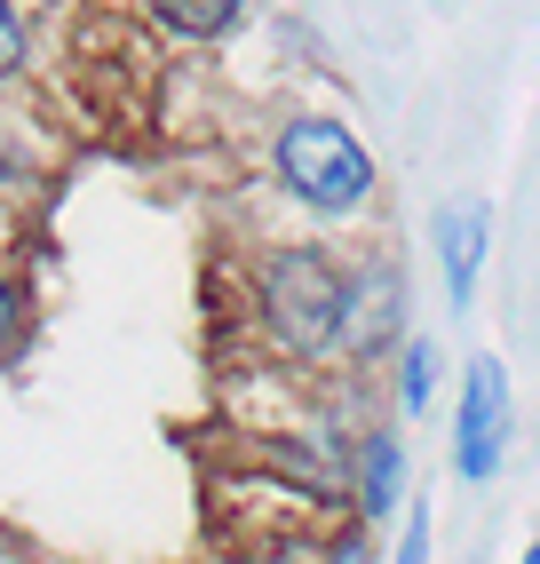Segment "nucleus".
I'll return each mask as SVG.
<instances>
[{
	"instance_id": "nucleus-1",
	"label": "nucleus",
	"mask_w": 540,
	"mask_h": 564,
	"mask_svg": "<svg viewBox=\"0 0 540 564\" xmlns=\"http://www.w3.org/2000/svg\"><path fill=\"white\" fill-rule=\"evenodd\" d=\"M342 303H350V279L318 247H279L262 262V318L287 350H334L342 343Z\"/></svg>"
},
{
	"instance_id": "nucleus-2",
	"label": "nucleus",
	"mask_w": 540,
	"mask_h": 564,
	"mask_svg": "<svg viewBox=\"0 0 540 564\" xmlns=\"http://www.w3.org/2000/svg\"><path fill=\"white\" fill-rule=\"evenodd\" d=\"M279 183L318 215H350L374 192V160L342 120H287L279 128Z\"/></svg>"
},
{
	"instance_id": "nucleus-3",
	"label": "nucleus",
	"mask_w": 540,
	"mask_h": 564,
	"mask_svg": "<svg viewBox=\"0 0 540 564\" xmlns=\"http://www.w3.org/2000/svg\"><path fill=\"white\" fill-rule=\"evenodd\" d=\"M500 454H509V373H500V358H469L461 405H453V462L469 485H485Z\"/></svg>"
},
{
	"instance_id": "nucleus-4",
	"label": "nucleus",
	"mask_w": 540,
	"mask_h": 564,
	"mask_svg": "<svg viewBox=\"0 0 540 564\" xmlns=\"http://www.w3.org/2000/svg\"><path fill=\"white\" fill-rule=\"evenodd\" d=\"M485 247H493V215L477 199H453L438 215V262H445V294H453V311H469V294H477V271H485Z\"/></svg>"
},
{
	"instance_id": "nucleus-5",
	"label": "nucleus",
	"mask_w": 540,
	"mask_h": 564,
	"mask_svg": "<svg viewBox=\"0 0 540 564\" xmlns=\"http://www.w3.org/2000/svg\"><path fill=\"white\" fill-rule=\"evenodd\" d=\"M398 318V271H358L350 279V303H342V343L350 350H374Z\"/></svg>"
},
{
	"instance_id": "nucleus-6",
	"label": "nucleus",
	"mask_w": 540,
	"mask_h": 564,
	"mask_svg": "<svg viewBox=\"0 0 540 564\" xmlns=\"http://www.w3.org/2000/svg\"><path fill=\"white\" fill-rule=\"evenodd\" d=\"M398 494H406V445H398L390 430H374V437L358 445V509H366V524L390 517Z\"/></svg>"
},
{
	"instance_id": "nucleus-7",
	"label": "nucleus",
	"mask_w": 540,
	"mask_h": 564,
	"mask_svg": "<svg viewBox=\"0 0 540 564\" xmlns=\"http://www.w3.org/2000/svg\"><path fill=\"white\" fill-rule=\"evenodd\" d=\"M247 0H151V17H160L168 32H183V41H215V32L239 24Z\"/></svg>"
},
{
	"instance_id": "nucleus-8",
	"label": "nucleus",
	"mask_w": 540,
	"mask_h": 564,
	"mask_svg": "<svg viewBox=\"0 0 540 564\" xmlns=\"http://www.w3.org/2000/svg\"><path fill=\"white\" fill-rule=\"evenodd\" d=\"M430 390H438V343H406V366H398L406 413H430Z\"/></svg>"
},
{
	"instance_id": "nucleus-9",
	"label": "nucleus",
	"mask_w": 540,
	"mask_h": 564,
	"mask_svg": "<svg viewBox=\"0 0 540 564\" xmlns=\"http://www.w3.org/2000/svg\"><path fill=\"white\" fill-rule=\"evenodd\" d=\"M17 56H24V17L9 9V0H0V80L17 72Z\"/></svg>"
},
{
	"instance_id": "nucleus-10",
	"label": "nucleus",
	"mask_w": 540,
	"mask_h": 564,
	"mask_svg": "<svg viewBox=\"0 0 540 564\" xmlns=\"http://www.w3.org/2000/svg\"><path fill=\"white\" fill-rule=\"evenodd\" d=\"M390 564H430V509H413V524H406V541H398Z\"/></svg>"
},
{
	"instance_id": "nucleus-11",
	"label": "nucleus",
	"mask_w": 540,
	"mask_h": 564,
	"mask_svg": "<svg viewBox=\"0 0 540 564\" xmlns=\"http://www.w3.org/2000/svg\"><path fill=\"white\" fill-rule=\"evenodd\" d=\"M326 564H374V533H342Z\"/></svg>"
},
{
	"instance_id": "nucleus-12",
	"label": "nucleus",
	"mask_w": 540,
	"mask_h": 564,
	"mask_svg": "<svg viewBox=\"0 0 540 564\" xmlns=\"http://www.w3.org/2000/svg\"><path fill=\"white\" fill-rule=\"evenodd\" d=\"M9 326H17V294L0 286V343H9Z\"/></svg>"
},
{
	"instance_id": "nucleus-13",
	"label": "nucleus",
	"mask_w": 540,
	"mask_h": 564,
	"mask_svg": "<svg viewBox=\"0 0 540 564\" xmlns=\"http://www.w3.org/2000/svg\"><path fill=\"white\" fill-rule=\"evenodd\" d=\"M525 564H540V541H532V549H525Z\"/></svg>"
}]
</instances>
